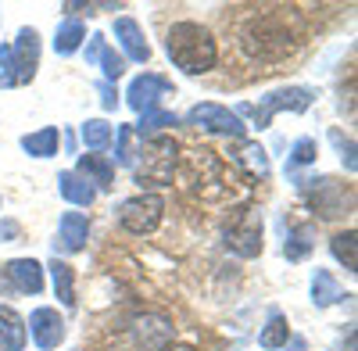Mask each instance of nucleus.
I'll list each match as a JSON object with an SVG mask.
<instances>
[{
	"instance_id": "30",
	"label": "nucleus",
	"mask_w": 358,
	"mask_h": 351,
	"mask_svg": "<svg viewBox=\"0 0 358 351\" xmlns=\"http://www.w3.org/2000/svg\"><path fill=\"white\" fill-rule=\"evenodd\" d=\"M330 140L337 143V151H341V158H344L348 172H355V169H358V162H355V140H351V136H344L341 129H334V133H330Z\"/></svg>"
},
{
	"instance_id": "27",
	"label": "nucleus",
	"mask_w": 358,
	"mask_h": 351,
	"mask_svg": "<svg viewBox=\"0 0 358 351\" xmlns=\"http://www.w3.org/2000/svg\"><path fill=\"white\" fill-rule=\"evenodd\" d=\"M165 126H179V119L172 111H143V119H140V136L143 133H158V129H165Z\"/></svg>"
},
{
	"instance_id": "16",
	"label": "nucleus",
	"mask_w": 358,
	"mask_h": 351,
	"mask_svg": "<svg viewBox=\"0 0 358 351\" xmlns=\"http://www.w3.org/2000/svg\"><path fill=\"white\" fill-rule=\"evenodd\" d=\"M86 233H90L86 215H79V212H65L62 215V248L65 251H83L86 248Z\"/></svg>"
},
{
	"instance_id": "10",
	"label": "nucleus",
	"mask_w": 358,
	"mask_h": 351,
	"mask_svg": "<svg viewBox=\"0 0 358 351\" xmlns=\"http://www.w3.org/2000/svg\"><path fill=\"white\" fill-rule=\"evenodd\" d=\"M11 54H15L18 86H22V83H33L36 65H40V36H36V29H22L18 40H15V47H11Z\"/></svg>"
},
{
	"instance_id": "38",
	"label": "nucleus",
	"mask_w": 358,
	"mask_h": 351,
	"mask_svg": "<svg viewBox=\"0 0 358 351\" xmlns=\"http://www.w3.org/2000/svg\"><path fill=\"white\" fill-rule=\"evenodd\" d=\"M290 351H305V341H301V337H294V341H290Z\"/></svg>"
},
{
	"instance_id": "11",
	"label": "nucleus",
	"mask_w": 358,
	"mask_h": 351,
	"mask_svg": "<svg viewBox=\"0 0 358 351\" xmlns=\"http://www.w3.org/2000/svg\"><path fill=\"white\" fill-rule=\"evenodd\" d=\"M29 334H33V341L43 351H50V348H57L65 341V319L54 308H36L33 315H29Z\"/></svg>"
},
{
	"instance_id": "19",
	"label": "nucleus",
	"mask_w": 358,
	"mask_h": 351,
	"mask_svg": "<svg viewBox=\"0 0 358 351\" xmlns=\"http://www.w3.org/2000/svg\"><path fill=\"white\" fill-rule=\"evenodd\" d=\"M341 298H344V290L337 287V280L326 269H315V276H312V301L319 308H326V305H337Z\"/></svg>"
},
{
	"instance_id": "20",
	"label": "nucleus",
	"mask_w": 358,
	"mask_h": 351,
	"mask_svg": "<svg viewBox=\"0 0 358 351\" xmlns=\"http://www.w3.org/2000/svg\"><path fill=\"white\" fill-rule=\"evenodd\" d=\"M50 276H54V294L62 298V305H76V280H72V266H65V262H50Z\"/></svg>"
},
{
	"instance_id": "1",
	"label": "nucleus",
	"mask_w": 358,
	"mask_h": 351,
	"mask_svg": "<svg viewBox=\"0 0 358 351\" xmlns=\"http://www.w3.org/2000/svg\"><path fill=\"white\" fill-rule=\"evenodd\" d=\"M297 15L294 8H262L248 25H244V33H241V43L244 50L255 57V62H280V57L290 54V47L297 43V36L301 33H294V25Z\"/></svg>"
},
{
	"instance_id": "4",
	"label": "nucleus",
	"mask_w": 358,
	"mask_h": 351,
	"mask_svg": "<svg viewBox=\"0 0 358 351\" xmlns=\"http://www.w3.org/2000/svg\"><path fill=\"white\" fill-rule=\"evenodd\" d=\"M143 162L136 165V183H155L165 187L172 183V172H176V143L169 136H155L140 148Z\"/></svg>"
},
{
	"instance_id": "31",
	"label": "nucleus",
	"mask_w": 358,
	"mask_h": 351,
	"mask_svg": "<svg viewBox=\"0 0 358 351\" xmlns=\"http://www.w3.org/2000/svg\"><path fill=\"white\" fill-rule=\"evenodd\" d=\"M241 158L258 172V176H268V158H265V151L258 148V143H244V151H241Z\"/></svg>"
},
{
	"instance_id": "8",
	"label": "nucleus",
	"mask_w": 358,
	"mask_h": 351,
	"mask_svg": "<svg viewBox=\"0 0 358 351\" xmlns=\"http://www.w3.org/2000/svg\"><path fill=\"white\" fill-rule=\"evenodd\" d=\"M312 101H315V90H308V86H287V90L268 94L262 108H241V111L255 115L258 129H265L268 122H273V115H276V111H283V108H287V111H305Z\"/></svg>"
},
{
	"instance_id": "29",
	"label": "nucleus",
	"mask_w": 358,
	"mask_h": 351,
	"mask_svg": "<svg viewBox=\"0 0 358 351\" xmlns=\"http://www.w3.org/2000/svg\"><path fill=\"white\" fill-rule=\"evenodd\" d=\"M0 86H18V76H15V54H11V43L0 47Z\"/></svg>"
},
{
	"instance_id": "7",
	"label": "nucleus",
	"mask_w": 358,
	"mask_h": 351,
	"mask_svg": "<svg viewBox=\"0 0 358 351\" xmlns=\"http://www.w3.org/2000/svg\"><path fill=\"white\" fill-rule=\"evenodd\" d=\"M187 126H197V129H208V133H222V136H233V140H244V133H248L241 115L222 108V104H197L187 115Z\"/></svg>"
},
{
	"instance_id": "22",
	"label": "nucleus",
	"mask_w": 358,
	"mask_h": 351,
	"mask_svg": "<svg viewBox=\"0 0 358 351\" xmlns=\"http://www.w3.org/2000/svg\"><path fill=\"white\" fill-rule=\"evenodd\" d=\"M57 129H40V133H29V136H22V148L29 151V155H36V158H50V155H57Z\"/></svg>"
},
{
	"instance_id": "17",
	"label": "nucleus",
	"mask_w": 358,
	"mask_h": 351,
	"mask_svg": "<svg viewBox=\"0 0 358 351\" xmlns=\"http://www.w3.org/2000/svg\"><path fill=\"white\" fill-rule=\"evenodd\" d=\"M79 176H83V180H86V176H94V183L101 190H108L115 183V165L104 155H79Z\"/></svg>"
},
{
	"instance_id": "15",
	"label": "nucleus",
	"mask_w": 358,
	"mask_h": 351,
	"mask_svg": "<svg viewBox=\"0 0 358 351\" xmlns=\"http://www.w3.org/2000/svg\"><path fill=\"white\" fill-rule=\"evenodd\" d=\"M57 187H62V197L79 204V208H90L94 197H97V190L90 187V180H83L79 172H62V176H57Z\"/></svg>"
},
{
	"instance_id": "13",
	"label": "nucleus",
	"mask_w": 358,
	"mask_h": 351,
	"mask_svg": "<svg viewBox=\"0 0 358 351\" xmlns=\"http://www.w3.org/2000/svg\"><path fill=\"white\" fill-rule=\"evenodd\" d=\"M8 280L15 283V290H22V294H40L43 290V269L36 258H15L4 266Z\"/></svg>"
},
{
	"instance_id": "35",
	"label": "nucleus",
	"mask_w": 358,
	"mask_h": 351,
	"mask_svg": "<svg viewBox=\"0 0 358 351\" xmlns=\"http://www.w3.org/2000/svg\"><path fill=\"white\" fill-rule=\"evenodd\" d=\"M97 94H101V104L108 108V111H115V104H118V90L111 83H97Z\"/></svg>"
},
{
	"instance_id": "26",
	"label": "nucleus",
	"mask_w": 358,
	"mask_h": 351,
	"mask_svg": "<svg viewBox=\"0 0 358 351\" xmlns=\"http://www.w3.org/2000/svg\"><path fill=\"white\" fill-rule=\"evenodd\" d=\"M308 251H312V229H308V226H297V229L290 233V241L283 244V255H287L290 262H301Z\"/></svg>"
},
{
	"instance_id": "5",
	"label": "nucleus",
	"mask_w": 358,
	"mask_h": 351,
	"mask_svg": "<svg viewBox=\"0 0 358 351\" xmlns=\"http://www.w3.org/2000/svg\"><path fill=\"white\" fill-rule=\"evenodd\" d=\"M172 334L176 330H172V323L165 315L147 312V315H136L122 330V344H126V351H165Z\"/></svg>"
},
{
	"instance_id": "2",
	"label": "nucleus",
	"mask_w": 358,
	"mask_h": 351,
	"mask_svg": "<svg viewBox=\"0 0 358 351\" xmlns=\"http://www.w3.org/2000/svg\"><path fill=\"white\" fill-rule=\"evenodd\" d=\"M165 50H169L172 62L190 76H201L208 69H215V62H219V47H215L212 33L197 22H176L169 29Z\"/></svg>"
},
{
	"instance_id": "36",
	"label": "nucleus",
	"mask_w": 358,
	"mask_h": 351,
	"mask_svg": "<svg viewBox=\"0 0 358 351\" xmlns=\"http://www.w3.org/2000/svg\"><path fill=\"white\" fill-rule=\"evenodd\" d=\"M18 222H11V219H4V222H0V241H18Z\"/></svg>"
},
{
	"instance_id": "37",
	"label": "nucleus",
	"mask_w": 358,
	"mask_h": 351,
	"mask_svg": "<svg viewBox=\"0 0 358 351\" xmlns=\"http://www.w3.org/2000/svg\"><path fill=\"white\" fill-rule=\"evenodd\" d=\"M0 351H15V344H11V337L0 330Z\"/></svg>"
},
{
	"instance_id": "25",
	"label": "nucleus",
	"mask_w": 358,
	"mask_h": 351,
	"mask_svg": "<svg viewBox=\"0 0 358 351\" xmlns=\"http://www.w3.org/2000/svg\"><path fill=\"white\" fill-rule=\"evenodd\" d=\"M0 330L11 337L15 351L25 348V323H22V315H18L15 308H8V305H0Z\"/></svg>"
},
{
	"instance_id": "34",
	"label": "nucleus",
	"mask_w": 358,
	"mask_h": 351,
	"mask_svg": "<svg viewBox=\"0 0 358 351\" xmlns=\"http://www.w3.org/2000/svg\"><path fill=\"white\" fill-rule=\"evenodd\" d=\"M104 47H108V43H104L101 33H97V36H90V43H86V65H97V57H101Z\"/></svg>"
},
{
	"instance_id": "6",
	"label": "nucleus",
	"mask_w": 358,
	"mask_h": 351,
	"mask_svg": "<svg viewBox=\"0 0 358 351\" xmlns=\"http://www.w3.org/2000/svg\"><path fill=\"white\" fill-rule=\"evenodd\" d=\"M162 212H165V201L158 194H140V197H129L118 208V222H122V229L143 237V233H151L162 222Z\"/></svg>"
},
{
	"instance_id": "23",
	"label": "nucleus",
	"mask_w": 358,
	"mask_h": 351,
	"mask_svg": "<svg viewBox=\"0 0 358 351\" xmlns=\"http://www.w3.org/2000/svg\"><path fill=\"white\" fill-rule=\"evenodd\" d=\"M83 143L90 151H104L108 143H111V126L104 122V119H90V122H83Z\"/></svg>"
},
{
	"instance_id": "3",
	"label": "nucleus",
	"mask_w": 358,
	"mask_h": 351,
	"mask_svg": "<svg viewBox=\"0 0 358 351\" xmlns=\"http://www.w3.org/2000/svg\"><path fill=\"white\" fill-rule=\"evenodd\" d=\"M222 241H226V248L233 255H241V258L262 255V212L258 208H236V212H229L226 229H222Z\"/></svg>"
},
{
	"instance_id": "28",
	"label": "nucleus",
	"mask_w": 358,
	"mask_h": 351,
	"mask_svg": "<svg viewBox=\"0 0 358 351\" xmlns=\"http://www.w3.org/2000/svg\"><path fill=\"white\" fill-rule=\"evenodd\" d=\"M97 65L104 69V83H115L118 76H122L126 72V57L122 54H115V50H101V57H97Z\"/></svg>"
},
{
	"instance_id": "18",
	"label": "nucleus",
	"mask_w": 358,
	"mask_h": 351,
	"mask_svg": "<svg viewBox=\"0 0 358 351\" xmlns=\"http://www.w3.org/2000/svg\"><path fill=\"white\" fill-rule=\"evenodd\" d=\"M83 40H86V25L76 22V18H69V22L57 25V33H54V50H57V54H76V50L83 47Z\"/></svg>"
},
{
	"instance_id": "14",
	"label": "nucleus",
	"mask_w": 358,
	"mask_h": 351,
	"mask_svg": "<svg viewBox=\"0 0 358 351\" xmlns=\"http://www.w3.org/2000/svg\"><path fill=\"white\" fill-rule=\"evenodd\" d=\"M315 190H312V201L315 208L326 215V219H337L344 212V187L337 180H312Z\"/></svg>"
},
{
	"instance_id": "21",
	"label": "nucleus",
	"mask_w": 358,
	"mask_h": 351,
	"mask_svg": "<svg viewBox=\"0 0 358 351\" xmlns=\"http://www.w3.org/2000/svg\"><path fill=\"white\" fill-rule=\"evenodd\" d=\"M355 241H358V237H355V229H344V233H337V237L330 241L334 258L344 262V269H348V273L358 269V244H355Z\"/></svg>"
},
{
	"instance_id": "12",
	"label": "nucleus",
	"mask_w": 358,
	"mask_h": 351,
	"mask_svg": "<svg viewBox=\"0 0 358 351\" xmlns=\"http://www.w3.org/2000/svg\"><path fill=\"white\" fill-rule=\"evenodd\" d=\"M115 40L122 43V50H126L129 62H136V65L151 62V47H147L143 29H140L133 18H115Z\"/></svg>"
},
{
	"instance_id": "33",
	"label": "nucleus",
	"mask_w": 358,
	"mask_h": 351,
	"mask_svg": "<svg viewBox=\"0 0 358 351\" xmlns=\"http://www.w3.org/2000/svg\"><path fill=\"white\" fill-rule=\"evenodd\" d=\"M118 165H133V126L118 129Z\"/></svg>"
},
{
	"instance_id": "24",
	"label": "nucleus",
	"mask_w": 358,
	"mask_h": 351,
	"mask_svg": "<svg viewBox=\"0 0 358 351\" xmlns=\"http://www.w3.org/2000/svg\"><path fill=\"white\" fill-rule=\"evenodd\" d=\"M287 341H290L287 319L280 312H273V315H268V323H265V330H262V348H283Z\"/></svg>"
},
{
	"instance_id": "32",
	"label": "nucleus",
	"mask_w": 358,
	"mask_h": 351,
	"mask_svg": "<svg viewBox=\"0 0 358 351\" xmlns=\"http://www.w3.org/2000/svg\"><path fill=\"white\" fill-rule=\"evenodd\" d=\"M315 155H319V148H315V140H297L294 143V155H290V165H312L315 162Z\"/></svg>"
},
{
	"instance_id": "9",
	"label": "nucleus",
	"mask_w": 358,
	"mask_h": 351,
	"mask_svg": "<svg viewBox=\"0 0 358 351\" xmlns=\"http://www.w3.org/2000/svg\"><path fill=\"white\" fill-rule=\"evenodd\" d=\"M165 94H172V83L162 79V76H155V72H143V76H136V79L129 83L126 104H129L133 111L143 115V111H155L158 97H165Z\"/></svg>"
}]
</instances>
